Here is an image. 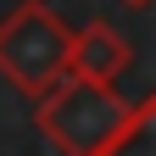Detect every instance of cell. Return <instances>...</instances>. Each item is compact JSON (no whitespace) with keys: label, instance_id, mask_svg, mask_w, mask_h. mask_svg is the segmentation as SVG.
<instances>
[{"label":"cell","instance_id":"6da1fadb","mask_svg":"<svg viewBox=\"0 0 156 156\" xmlns=\"http://www.w3.org/2000/svg\"><path fill=\"white\" fill-rule=\"evenodd\" d=\"M156 117V95H128L84 84V78H62L34 101V128L62 151V156H101L123 140L128 128H140Z\"/></svg>","mask_w":156,"mask_h":156},{"label":"cell","instance_id":"7a4b0ae2","mask_svg":"<svg viewBox=\"0 0 156 156\" xmlns=\"http://www.w3.org/2000/svg\"><path fill=\"white\" fill-rule=\"evenodd\" d=\"M67 45H73V28L45 0H17L0 17V78L23 101H39L50 84L67 78Z\"/></svg>","mask_w":156,"mask_h":156},{"label":"cell","instance_id":"3957f363","mask_svg":"<svg viewBox=\"0 0 156 156\" xmlns=\"http://www.w3.org/2000/svg\"><path fill=\"white\" fill-rule=\"evenodd\" d=\"M134 45L112 23H84L73 28V45H67V78H84V84H101V89H117V78L134 73Z\"/></svg>","mask_w":156,"mask_h":156},{"label":"cell","instance_id":"277c9868","mask_svg":"<svg viewBox=\"0 0 156 156\" xmlns=\"http://www.w3.org/2000/svg\"><path fill=\"white\" fill-rule=\"evenodd\" d=\"M151 134H156V117H151V123H140V128H128L123 140H117L112 151H101V156H151Z\"/></svg>","mask_w":156,"mask_h":156},{"label":"cell","instance_id":"5b68a950","mask_svg":"<svg viewBox=\"0 0 156 156\" xmlns=\"http://www.w3.org/2000/svg\"><path fill=\"white\" fill-rule=\"evenodd\" d=\"M123 6H128V11H145V6H151V0H123Z\"/></svg>","mask_w":156,"mask_h":156}]
</instances>
